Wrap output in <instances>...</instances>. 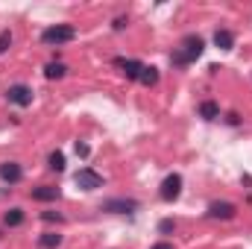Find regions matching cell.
<instances>
[{
  "label": "cell",
  "instance_id": "4fadbf2b",
  "mask_svg": "<svg viewBox=\"0 0 252 249\" xmlns=\"http://www.w3.org/2000/svg\"><path fill=\"white\" fill-rule=\"evenodd\" d=\"M62 244V235H56V232H44L41 238H38V247L41 249H56Z\"/></svg>",
  "mask_w": 252,
  "mask_h": 249
},
{
  "label": "cell",
  "instance_id": "3957f363",
  "mask_svg": "<svg viewBox=\"0 0 252 249\" xmlns=\"http://www.w3.org/2000/svg\"><path fill=\"white\" fill-rule=\"evenodd\" d=\"M161 199L164 202H173V199H179V193H182V176L179 173H170V176H164V182H161Z\"/></svg>",
  "mask_w": 252,
  "mask_h": 249
},
{
  "label": "cell",
  "instance_id": "8992f818",
  "mask_svg": "<svg viewBox=\"0 0 252 249\" xmlns=\"http://www.w3.org/2000/svg\"><path fill=\"white\" fill-rule=\"evenodd\" d=\"M73 179H76V185L82 187V190H97V187H103V176H100L97 170H91V167H82Z\"/></svg>",
  "mask_w": 252,
  "mask_h": 249
},
{
  "label": "cell",
  "instance_id": "ac0fdd59",
  "mask_svg": "<svg viewBox=\"0 0 252 249\" xmlns=\"http://www.w3.org/2000/svg\"><path fill=\"white\" fill-rule=\"evenodd\" d=\"M9 44H12V32H9V30H3V32H0V53H6V50H9Z\"/></svg>",
  "mask_w": 252,
  "mask_h": 249
},
{
  "label": "cell",
  "instance_id": "8fae6325",
  "mask_svg": "<svg viewBox=\"0 0 252 249\" xmlns=\"http://www.w3.org/2000/svg\"><path fill=\"white\" fill-rule=\"evenodd\" d=\"M214 44H217L220 50H232V47H235V35H232L229 30H217V32H214Z\"/></svg>",
  "mask_w": 252,
  "mask_h": 249
},
{
  "label": "cell",
  "instance_id": "9a60e30c",
  "mask_svg": "<svg viewBox=\"0 0 252 249\" xmlns=\"http://www.w3.org/2000/svg\"><path fill=\"white\" fill-rule=\"evenodd\" d=\"M141 82H144V85H156V82H158V67H153V64L147 67V64H144V70H141Z\"/></svg>",
  "mask_w": 252,
  "mask_h": 249
},
{
  "label": "cell",
  "instance_id": "5bb4252c",
  "mask_svg": "<svg viewBox=\"0 0 252 249\" xmlns=\"http://www.w3.org/2000/svg\"><path fill=\"white\" fill-rule=\"evenodd\" d=\"M64 73H67V67L59 64V62H50L47 67H44V76H47V79H62Z\"/></svg>",
  "mask_w": 252,
  "mask_h": 249
},
{
  "label": "cell",
  "instance_id": "52a82bcc",
  "mask_svg": "<svg viewBox=\"0 0 252 249\" xmlns=\"http://www.w3.org/2000/svg\"><path fill=\"white\" fill-rule=\"evenodd\" d=\"M208 214H211L214 220H232V217L238 214V208H235L232 202H211V205H208Z\"/></svg>",
  "mask_w": 252,
  "mask_h": 249
},
{
  "label": "cell",
  "instance_id": "2e32d148",
  "mask_svg": "<svg viewBox=\"0 0 252 249\" xmlns=\"http://www.w3.org/2000/svg\"><path fill=\"white\" fill-rule=\"evenodd\" d=\"M47 164H50L53 170H59V173H62V170H64V156L59 153V150H53V153L47 156Z\"/></svg>",
  "mask_w": 252,
  "mask_h": 249
},
{
  "label": "cell",
  "instance_id": "7a4b0ae2",
  "mask_svg": "<svg viewBox=\"0 0 252 249\" xmlns=\"http://www.w3.org/2000/svg\"><path fill=\"white\" fill-rule=\"evenodd\" d=\"M73 38H76V30H73L70 24H56V27H47V30L41 32V41L50 44V47L67 44V41H73Z\"/></svg>",
  "mask_w": 252,
  "mask_h": 249
},
{
  "label": "cell",
  "instance_id": "e0dca14e",
  "mask_svg": "<svg viewBox=\"0 0 252 249\" xmlns=\"http://www.w3.org/2000/svg\"><path fill=\"white\" fill-rule=\"evenodd\" d=\"M3 220H6V226H21L24 223V211L21 208H12V211H6Z\"/></svg>",
  "mask_w": 252,
  "mask_h": 249
},
{
  "label": "cell",
  "instance_id": "30bf717a",
  "mask_svg": "<svg viewBox=\"0 0 252 249\" xmlns=\"http://www.w3.org/2000/svg\"><path fill=\"white\" fill-rule=\"evenodd\" d=\"M21 176H24L21 164H15V161L0 164V179H3V182H21Z\"/></svg>",
  "mask_w": 252,
  "mask_h": 249
},
{
  "label": "cell",
  "instance_id": "d6986e66",
  "mask_svg": "<svg viewBox=\"0 0 252 249\" xmlns=\"http://www.w3.org/2000/svg\"><path fill=\"white\" fill-rule=\"evenodd\" d=\"M41 220H47V223H62L64 217L59 214V211H44V214H41Z\"/></svg>",
  "mask_w": 252,
  "mask_h": 249
},
{
  "label": "cell",
  "instance_id": "ba28073f",
  "mask_svg": "<svg viewBox=\"0 0 252 249\" xmlns=\"http://www.w3.org/2000/svg\"><path fill=\"white\" fill-rule=\"evenodd\" d=\"M115 64L118 67H124V73H126V79H141V70H144V64L138 62V59H115Z\"/></svg>",
  "mask_w": 252,
  "mask_h": 249
},
{
  "label": "cell",
  "instance_id": "6da1fadb",
  "mask_svg": "<svg viewBox=\"0 0 252 249\" xmlns=\"http://www.w3.org/2000/svg\"><path fill=\"white\" fill-rule=\"evenodd\" d=\"M202 50H205V41L199 38V35H185L182 38V44H179V50H173V56H170V62L173 64H190L196 62L199 56H202Z\"/></svg>",
  "mask_w": 252,
  "mask_h": 249
},
{
  "label": "cell",
  "instance_id": "5b68a950",
  "mask_svg": "<svg viewBox=\"0 0 252 249\" xmlns=\"http://www.w3.org/2000/svg\"><path fill=\"white\" fill-rule=\"evenodd\" d=\"M103 211H112V214H129L138 208V199H129V196H115V199H106L100 205Z\"/></svg>",
  "mask_w": 252,
  "mask_h": 249
},
{
  "label": "cell",
  "instance_id": "44dd1931",
  "mask_svg": "<svg viewBox=\"0 0 252 249\" xmlns=\"http://www.w3.org/2000/svg\"><path fill=\"white\" fill-rule=\"evenodd\" d=\"M88 153H91V150H88V144H79V141H76V156H82V158H85Z\"/></svg>",
  "mask_w": 252,
  "mask_h": 249
},
{
  "label": "cell",
  "instance_id": "7402d4cb",
  "mask_svg": "<svg viewBox=\"0 0 252 249\" xmlns=\"http://www.w3.org/2000/svg\"><path fill=\"white\" fill-rule=\"evenodd\" d=\"M150 249H173V244H167V241H158V244H153Z\"/></svg>",
  "mask_w": 252,
  "mask_h": 249
},
{
  "label": "cell",
  "instance_id": "9c48e42d",
  "mask_svg": "<svg viewBox=\"0 0 252 249\" xmlns=\"http://www.w3.org/2000/svg\"><path fill=\"white\" fill-rule=\"evenodd\" d=\"M32 199H35V202H56V199H59V187H53V185L32 187Z\"/></svg>",
  "mask_w": 252,
  "mask_h": 249
},
{
  "label": "cell",
  "instance_id": "7c38bea8",
  "mask_svg": "<svg viewBox=\"0 0 252 249\" xmlns=\"http://www.w3.org/2000/svg\"><path fill=\"white\" fill-rule=\"evenodd\" d=\"M199 115H202L205 121H214V118H220V106H217L214 100H202V103H199Z\"/></svg>",
  "mask_w": 252,
  "mask_h": 249
},
{
  "label": "cell",
  "instance_id": "ffe728a7",
  "mask_svg": "<svg viewBox=\"0 0 252 249\" xmlns=\"http://www.w3.org/2000/svg\"><path fill=\"white\" fill-rule=\"evenodd\" d=\"M173 229H176V223H173V220H161V223H158V232H161V235H170Z\"/></svg>",
  "mask_w": 252,
  "mask_h": 249
},
{
  "label": "cell",
  "instance_id": "277c9868",
  "mask_svg": "<svg viewBox=\"0 0 252 249\" xmlns=\"http://www.w3.org/2000/svg\"><path fill=\"white\" fill-rule=\"evenodd\" d=\"M6 100H9L12 106L27 109V106L32 103V88H30V85H12V88L6 91Z\"/></svg>",
  "mask_w": 252,
  "mask_h": 249
}]
</instances>
